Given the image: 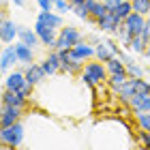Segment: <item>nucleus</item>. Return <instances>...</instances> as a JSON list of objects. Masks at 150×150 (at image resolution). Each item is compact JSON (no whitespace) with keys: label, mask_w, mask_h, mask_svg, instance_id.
<instances>
[{"label":"nucleus","mask_w":150,"mask_h":150,"mask_svg":"<svg viewBox=\"0 0 150 150\" xmlns=\"http://www.w3.org/2000/svg\"><path fill=\"white\" fill-rule=\"evenodd\" d=\"M37 22H43L45 26H50V28H54V30H60L64 26L62 15H60V13H54V11H39Z\"/></svg>","instance_id":"4468645a"},{"label":"nucleus","mask_w":150,"mask_h":150,"mask_svg":"<svg viewBox=\"0 0 150 150\" xmlns=\"http://www.w3.org/2000/svg\"><path fill=\"white\" fill-rule=\"evenodd\" d=\"M13 47H15L17 56H19V62H24V64H32L35 62V50H32V47H28L26 43H22V41H17Z\"/></svg>","instance_id":"6ab92c4d"},{"label":"nucleus","mask_w":150,"mask_h":150,"mask_svg":"<svg viewBox=\"0 0 150 150\" xmlns=\"http://www.w3.org/2000/svg\"><path fill=\"white\" fill-rule=\"evenodd\" d=\"M146 56H148V60H150V50H148V52H146Z\"/></svg>","instance_id":"c9c22d12"},{"label":"nucleus","mask_w":150,"mask_h":150,"mask_svg":"<svg viewBox=\"0 0 150 150\" xmlns=\"http://www.w3.org/2000/svg\"><path fill=\"white\" fill-rule=\"evenodd\" d=\"M71 56L79 62H88L94 58V45H88L86 41H79L75 47H71Z\"/></svg>","instance_id":"ddd939ff"},{"label":"nucleus","mask_w":150,"mask_h":150,"mask_svg":"<svg viewBox=\"0 0 150 150\" xmlns=\"http://www.w3.org/2000/svg\"><path fill=\"white\" fill-rule=\"evenodd\" d=\"M28 84L26 81V75H24V71H13V73H9L4 77V84H2V88H6V90H22V88Z\"/></svg>","instance_id":"2eb2a0df"},{"label":"nucleus","mask_w":150,"mask_h":150,"mask_svg":"<svg viewBox=\"0 0 150 150\" xmlns=\"http://www.w3.org/2000/svg\"><path fill=\"white\" fill-rule=\"evenodd\" d=\"M41 67L45 69L47 77H52V75L60 73V67H62V60H60L58 52H50V54H47V58L43 60V62H41Z\"/></svg>","instance_id":"dca6fc26"},{"label":"nucleus","mask_w":150,"mask_h":150,"mask_svg":"<svg viewBox=\"0 0 150 150\" xmlns=\"http://www.w3.org/2000/svg\"><path fill=\"white\" fill-rule=\"evenodd\" d=\"M15 37H19V24H15L9 17H2V24H0V39H2V43L9 45L15 41Z\"/></svg>","instance_id":"6e6552de"},{"label":"nucleus","mask_w":150,"mask_h":150,"mask_svg":"<svg viewBox=\"0 0 150 150\" xmlns=\"http://www.w3.org/2000/svg\"><path fill=\"white\" fill-rule=\"evenodd\" d=\"M127 73H129V77H144L146 69L142 64H137L135 60H131V62H127Z\"/></svg>","instance_id":"bb28decb"},{"label":"nucleus","mask_w":150,"mask_h":150,"mask_svg":"<svg viewBox=\"0 0 150 150\" xmlns=\"http://www.w3.org/2000/svg\"><path fill=\"white\" fill-rule=\"evenodd\" d=\"M39 9L41 11H54V4H56V0H37Z\"/></svg>","instance_id":"7c9ffc66"},{"label":"nucleus","mask_w":150,"mask_h":150,"mask_svg":"<svg viewBox=\"0 0 150 150\" xmlns=\"http://www.w3.org/2000/svg\"><path fill=\"white\" fill-rule=\"evenodd\" d=\"M107 77H110V73H107V67L105 62H101V60H88V62L84 64V71H81L79 79L81 84H86L88 88H97L99 84H103V81H107Z\"/></svg>","instance_id":"f257e3e1"},{"label":"nucleus","mask_w":150,"mask_h":150,"mask_svg":"<svg viewBox=\"0 0 150 150\" xmlns=\"http://www.w3.org/2000/svg\"><path fill=\"white\" fill-rule=\"evenodd\" d=\"M142 37L146 39V43L150 41V17H146V26H144V32H142Z\"/></svg>","instance_id":"2f4dec72"},{"label":"nucleus","mask_w":150,"mask_h":150,"mask_svg":"<svg viewBox=\"0 0 150 150\" xmlns=\"http://www.w3.org/2000/svg\"><path fill=\"white\" fill-rule=\"evenodd\" d=\"M73 15L75 17H79V19H84V22H88V17H90V13H88V6H86V2L84 4H73Z\"/></svg>","instance_id":"c85d7f7f"},{"label":"nucleus","mask_w":150,"mask_h":150,"mask_svg":"<svg viewBox=\"0 0 150 150\" xmlns=\"http://www.w3.org/2000/svg\"><path fill=\"white\" fill-rule=\"evenodd\" d=\"M24 75H26V81H28V84H32L35 88L47 79V73H45L43 67H41V62H32V64H28V67L24 69Z\"/></svg>","instance_id":"0eeeda50"},{"label":"nucleus","mask_w":150,"mask_h":150,"mask_svg":"<svg viewBox=\"0 0 150 150\" xmlns=\"http://www.w3.org/2000/svg\"><path fill=\"white\" fill-rule=\"evenodd\" d=\"M129 52H133V54H137V56H139V54H146L148 52V43H146V39L144 37H133L131 39V45H129Z\"/></svg>","instance_id":"5701e85b"},{"label":"nucleus","mask_w":150,"mask_h":150,"mask_svg":"<svg viewBox=\"0 0 150 150\" xmlns=\"http://www.w3.org/2000/svg\"><path fill=\"white\" fill-rule=\"evenodd\" d=\"M97 28H99L101 32H110V35L116 37V35H118V30L122 28V22H120V19L110 11L107 15H103V17H101L99 22H97Z\"/></svg>","instance_id":"1a4fd4ad"},{"label":"nucleus","mask_w":150,"mask_h":150,"mask_svg":"<svg viewBox=\"0 0 150 150\" xmlns=\"http://www.w3.org/2000/svg\"><path fill=\"white\" fill-rule=\"evenodd\" d=\"M122 26H125V30L129 32L131 37H139L142 32H144V26H146V17L139 15V13H131L125 22H122Z\"/></svg>","instance_id":"423d86ee"},{"label":"nucleus","mask_w":150,"mask_h":150,"mask_svg":"<svg viewBox=\"0 0 150 150\" xmlns=\"http://www.w3.org/2000/svg\"><path fill=\"white\" fill-rule=\"evenodd\" d=\"M22 43H26L28 47H39L41 45V39H39V35H37V30L35 28H28V26H19V37H17Z\"/></svg>","instance_id":"f3484780"},{"label":"nucleus","mask_w":150,"mask_h":150,"mask_svg":"<svg viewBox=\"0 0 150 150\" xmlns=\"http://www.w3.org/2000/svg\"><path fill=\"white\" fill-rule=\"evenodd\" d=\"M13 4L15 6H26V0H13Z\"/></svg>","instance_id":"473e14b6"},{"label":"nucleus","mask_w":150,"mask_h":150,"mask_svg":"<svg viewBox=\"0 0 150 150\" xmlns=\"http://www.w3.org/2000/svg\"><path fill=\"white\" fill-rule=\"evenodd\" d=\"M137 139H139V144H142V150H150V131H146V129H139Z\"/></svg>","instance_id":"c756f323"},{"label":"nucleus","mask_w":150,"mask_h":150,"mask_svg":"<svg viewBox=\"0 0 150 150\" xmlns=\"http://www.w3.org/2000/svg\"><path fill=\"white\" fill-rule=\"evenodd\" d=\"M79 41H84V35L79 32V28H75V26H62V28L58 30V41H56V50H71L79 43Z\"/></svg>","instance_id":"7ed1b4c3"},{"label":"nucleus","mask_w":150,"mask_h":150,"mask_svg":"<svg viewBox=\"0 0 150 150\" xmlns=\"http://www.w3.org/2000/svg\"><path fill=\"white\" fill-rule=\"evenodd\" d=\"M105 67H107V73H127V64L122 62L118 56L110 58V60L105 62Z\"/></svg>","instance_id":"b1692460"},{"label":"nucleus","mask_w":150,"mask_h":150,"mask_svg":"<svg viewBox=\"0 0 150 150\" xmlns=\"http://www.w3.org/2000/svg\"><path fill=\"white\" fill-rule=\"evenodd\" d=\"M81 71H84V62L75 60L73 56L69 60H64L62 67H60V73H67V75H81Z\"/></svg>","instance_id":"aec40b11"},{"label":"nucleus","mask_w":150,"mask_h":150,"mask_svg":"<svg viewBox=\"0 0 150 150\" xmlns=\"http://www.w3.org/2000/svg\"><path fill=\"white\" fill-rule=\"evenodd\" d=\"M54 11L60 13V15H67V13L73 11V4L69 0H56V4H54Z\"/></svg>","instance_id":"cd10ccee"},{"label":"nucleus","mask_w":150,"mask_h":150,"mask_svg":"<svg viewBox=\"0 0 150 150\" xmlns=\"http://www.w3.org/2000/svg\"><path fill=\"white\" fill-rule=\"evenodd\" d=\"M2 105H13V107H19V110H28V99L17 90L2 88Z\"/></svg>","instance_id":"9d476101"},{"label":"nucleus","mask_w":150,"mask_h":150,"mask_svg":"<svg viewBox=\"0 0 150 150\" xmlns=\"http://www.w3.org/2000/svg\"><path fill=\"white\" fill-rule=\"evenodd\" d=\"M22 116H24V110L13 107V105H2V110H0V125L11 127V125H15V122L22 120Z\"/></svg>","instance_id":"9b49d317"},{"label":"nucleus","mask_w":150,"mask_h":150,"mask_svg":"<svg viewBox=\"0 0 150 150\" xmlns=\"http://www.w3.org/2000/svg\"><path fill=\"white\" fill-rule=\"evenodd\" d=\"M24 125L22 122H15V125H11V127H2L0 129V142L6 146H11V148H19L22 146V142H24Z\"/></svg>","instance_id":"20e7f679"},{"label":"nucleus","mask_w":150,"mask_h":150,"mask_svg":"<svg viewBox=\"0 0 150 150\" xmlns=\"http://www.w3.org/2000/svg\"><path fill=\"white\" fill-rule=\"evenodd\" d=\"M133 4V11L139 13L144 17H150V0H131Z\"/></svg>","instance_id":"a878e982"},{"label":"nucleus","mask_w":150,"mask_h":150,"mask_svg":"<svg viewBox=\"0 0 150 150\" xmlns=\"http://www.w3.org/2000/svg\"><path fill=\"white\" fill-rule=\"evenodd\" d=\"M94 58L101 60V62H107L110 58H114V54H112V50H110V45L105 43V39L99 41V43L94 45Z\"/></svg>","instance_id":"4be33fe9"},{"label":"nucleus","mask_w":150,"mask_h":150,"mask_svg":"<svg viewBox=\"0 0 150 150\" xmlns=\"http://www.w3.org/2000/svg\"><path fill=\"white\" fill-rule=\"evenodd\" d=\"M19 62V56H17V52H15V47L13 45H6L4 50H2V58H0V69L2 71H9L13 64H17Z\"/></svg>","instance_id":"a211bd4d"},{"label":"nucleus","mask_w":150,"mask_h":150,"mask_svg":"<svg viewBox=\"0 0 150 150\" xmlns=\"http://www.w3.org/2000/svg\"><path fill=\"white\" fill-rule=\"evenodd\" d=\"M0 2H2V9H4V6H6V2H9V0H0Z\"/></svg>","instance_id":"f704fd0d"},{"label":"nucleus","mask_w":150,"mask_h":150,"mask_svg":"<svg viewBox=\"0 0 150 150\" xmlns=\"http://www.w3.org/2000/svg\"><path fill=\"white\" fill-rule=\"evenodd\" d=\"M69 2H71V4H84L86 0H69Z\"/></svg>","instance_id":"72a5a7b5"},{"label":"nucleus","mask_w":150,"mask_h":150,"mask_svg":"<svg viewBox=\"0 0 150 150\" xmlns=\"http://www.w3.org/2000/svg\"><path fill=\"white\" fill-rule=\"evenodd\" d=\"M86 6H88V13H90V17H88V22L97 26V22L103 15H107L110 13V6H107L105 2H101V0H86Z\"/></svg>","instance_id":"f8f14e48"},{"label":"nucleus","mask_w":150,"mask_h":150,"mask_svg":"<svg viewBox=\"0 0 150 150\" xmlns=\"http://www.w3.org/2000/svg\"><path fill=\"white\" fill-rule=\"evenodd\" d=\"M35 30L41 39V45H45L50 52H56V41H58V30L45 26L43 22H35Z\"/></svg>","instance_id":"39448f33"},{"label":"nucleus","mask_w":150,"mask_h":150,"mask_svg":"<svg viewBox=\"0 0 150 150\" xmlns=\"http://www.w3.org/2000/svg\"><path fill=\"white\" fill-rule=\"evenodd\" d=\"M118 99L122 103L129 105V101H131L135 94H144V92H150V81L144 79V77H129L125 81V86H120L118 90Z\"/></svg>","instance_id":"f03ea898"},{"label":"nucleus","mask_w":150,"mask_h":150,"mask_svg":"<svg viewBox=\"0 0 150 150\" xmlns=\"http://www.w3.org/2000/svg\"><path fill=\"white\" fill-rule=\"evenodd\" d=\"M129 79V73H110L107 84L112 86V90H118L120 86H125V81Z\"/></svg>","instance_id":"393cba45"},{"label":"nucleus","mask_w":150,"mask_h":150,"mask_svg":"<svg viewBox=\"0 0 150 150\" xmlns=\"http://www.w3.org/2000/svg\"><path fill=\"white\" fill-rule=\"evenodd\" d=\"M110 11H112L114 15H116V17L120 19V22H125V19H127V17H129V15H131V13H133V4H131V0H122L120 4L112 6Z\"/></svg>","instance_id":"412c9836"}]
</instances>
